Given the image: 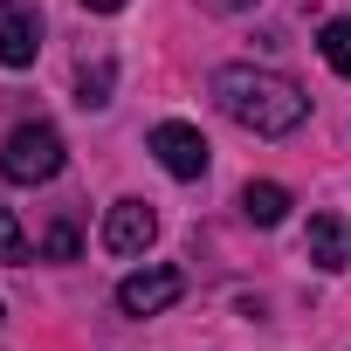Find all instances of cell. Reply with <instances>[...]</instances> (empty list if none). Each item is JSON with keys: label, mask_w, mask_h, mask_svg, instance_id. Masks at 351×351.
<instances>
[{"label": "cell", "mask_w": 351, "mask_h": 351, "mask_svg": "<svg viewBox=\"0 0 351 351\" xmlns=\"http://www.w3.org/2000/svg\"><path fill=\"white\" fill-rule=\"evenodd\" d=\"M214 104L241 124V131H255V138H289L303 117H310V97L282 76V69H255V62H228V69H214Z\"/></svg>", "instance_id": "1"}, {"label": "cell", "mask_w": 351, "mask_h": 351, "mask_svg": "<svg viewBox=\"0 0 351 351\" xmlns=\"http://www.w3.org/2000/svg\"><path fill=\"white\" fill-rule=\"evenodd\" d=\"M62 131L56 124H14L8 131V145H0V180H14V186H49L56 172H62Z\"/></svg>", "instance_id": "2"}, {"label": "cell", "mask_w": 351, "mask_h": 351, "mask_svg": "<svg viewBox=\"0 0 351 351\" xmlns=\"http://www.w3.org/2000/svg\"><path fill=\"white\" fill-rule=\"evenodd\" d=\"M186 296V276L180 269H138V276H124L117 282V310L124 317H158V310H172V303H180Z\"/></svg>", "instance_id": "3"}, {"label": "cell", "mask_w": 351, "mask_h": 351, "mask_svg": "<svg viewBox=\"0 0 351 351\" xmlns=\"http://www.w3.org/2000/svg\"><path fill=\"white\" fill-rule=\"evenodd\" d=\"M152 152H158V165L172 172V180H200L207 172V138L186 124V117H165V124H152Z\"/></svg>", "instance_id": "4"}, {"label": "cell", "mask_w": 351, "mask_h": 351, "mask_svg": "<svg viewBox=\"0 0 351 351\" xmlns=\"http://www.w3.org/2000/svg\"><path fill=\"white\" fill-rule=\"evenodd\" d=\"M35 56H42L35 0H0V69H35Z\"/></svg>", "instance_id": "5"}, {"label": "cell", "mask_w": 351, "mask_h": 351, "mask_svg": "<svg viewBox=\"0 0 351 351\" xmlns=\"http://www.w3.org/2000/svg\"><path fill=\"white\" fill-rule=\"evenodd\" d=\"M152 241H158L152 200H117V207L104 214V248H110V255H145Z\"/></svg>", "instance_id": "6"}, {"label": "cell", "mask_w": 351, "mask_h": 351, "mask_svg": "<svg viewBox=\"0 0 351 351\" xmlns=\"http://www.w3.org/2000/svg\"><path fill=\"white\" fill-rule=\"evenodd\" d=\"M241 214H248L255 228H276V221L289 214V186H276V180H248V186H241Z\"/></svg>", "instance_id": "7"}, {"label": "cell", "mask_w": 351, "mask_h": 351, "mask_svg": "<svg viewBox=\"0 0 351 351\" xmlns=\"http://www.w3.org/2000/svg\"><path fill=\"white\" fill-rule=\"evenodd\" d=\"M310 262H317V269H344V228H337L330 214L310 221Z\"/></svg>", "instance_id": "8"}, {"label": "cell", "mask_w": 351, "mask_h": 351, "mask_svg": "<svg viewBox=\"0 0 351 351\" xmlns=\"http://www.w3.org/2000/svg\"><path fill=\"white\" fill-rule=\"evenodd\" d=\"M317 49H324V62H330L337 76H351V14H337V21H324V35H317Z\"/></svg>", "instance_id": "9"}, {"label": "cell", "mask_w": 351, "mask_h": 351, "mask_svg": "<svg viewBox=\"0 0 351 351\" xmlns=\"http://www.w3.org/2000/svg\"><path fill=\"white\" fill-rule=\"evenodd\" d=\"M0 262H8V269L28 262V234H21V221H14L8 207H0Z\"/></svg>", "instance_id": "10"}, {"label": "cell", "mask_w": 351, "mask_h": 351, "mask_svg": "<svg viewBox=\"0 0 351 351\" xmlns=\"http://www.w3.org/2000/svg\"><path fill=\"white\" fill-rule=\"evenodd\" d=\"M76 104H83V110H104V104H110V62H97V76L83 69V97H76Z\"/></svg>", "instance_id": "11"}, {"label": "cell", "mask_w": 351, "mask_h": 351, "mask_svg": "<svg viewBox=\"0 0 351 351\" xmlns=\"http://www.w3.org/2000/svg\"><path fill=\"white\" fill-rule=\"evenodd\" d=\"M42 255H49V262H69V255H76V234H69V228H56V234L42 241Z\"/></svg>", "instance_id": "12"}, {"label": "cell", "mask_w": 351, "mask_h": 351, "mask_svg": "<svg viewBox=\"0 0 351 351\" xmlns=\"http://www.w3.org/2000/svg\"><path fill=\"white\" fill-rule=\"evenodd\" d=\"M207 14H248V8H262V0H200Z\"/></svg>", "instance_id": "13"}, {"label": "cell", "mask_w": 351, "mask_h": 351, "mask_svg": "<svg viewBox=\"0 0 351 351\" xmlns=\"http://www.w3.org/2000/svg\"><path fill=\"white\" fill-rule=\"evenodd\" d=\"M83 8H90V14H117V8H124V0H83Z\"/></svg>", "instance_id": "14"}, {"label": "cell", "mask_w": 351, "mask_h": 351, "mask_svg": "<svg viewBox=\"0 0 351 351\" xmlns=\"http://www.w3.org/2000/svg\"><path fill=\"white\" fill-rule=\"evenodd\" d=\"M0 324H8V310H0Z\"/></svg>", "instance_id": "15"}]
</instances>
